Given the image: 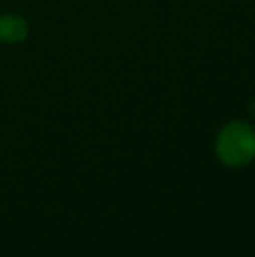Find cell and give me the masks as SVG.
Masks as SVG:
<instances>
[{
    "label": "cell",
    "mask_w": 255,
    "mask_h": 257,
    "mask_svg": "<svg viewBox=\"0 0 255 257\" xmlns=\"http://www.w3.org/2000/svg\"><path fill=\"white\" fill-rule=\"evenodd\" d=\"M217 156L227 166L248 165L255 158V132L250 124L236 121L227 124L217 139Z\"/></svg>",
    "instance_id": "6da1fadb"
},
{
    "label": "cell",
    "mask_w": 255,
    "mask_h": 257,
    "mask_svg": "<svg viewBox=\"0 0 255 257\" xmlns=\"http://www.w3.org/2000/svg\"><path fill=\"white\" fill-rule=\"evenodd\" d=\"M28 35V25L18 14H4L0 16V41L7 44H16L25 41Z\"/></svg>",
    "instance_id": "7a4b0ae2"
}]
</instances>
